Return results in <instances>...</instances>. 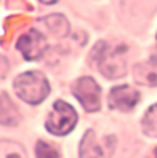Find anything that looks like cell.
Instances as JSON below:
<instances>
[{
	"label": "cell",
	"instance_id": "cell-3",
	"mask_svg": "<svg viewBox=\"0 0 157 158\" xmlns=\"http://www.w3.org/2000/svg\"><path fill=\"white\" fill-rule=\"evenodd\" d=\"M77 124V113L70 105L63 101H57L53 106V111L48 114L46 128L50 133L63 136L72 132Z\"/></svg>",
	"mask_w": 157,
	"mask_h": 158
},
{
	"label": "cell",
	"instance_id": "cell-7",
	"mask_svg": "<svg viewBox=\"0 0 157 158\" xmlns=\"http://www.w3.org/2000/svg\"><path fill=\"white\" fill-rule=\"evenodd\" d=\"M139 99V91L132 85L124 84V85L112 88L108 96V103L110 109H116L120 111H131L138 105Z\"/></svg>",
	"mask_w": 157,
	"mask_h": 158
},
{
	"label": "cell",
	"instance_id": "cell-5",
	"mask_svg": "<svg viewBox=\"0 0 157 158\" xmlns=\"http://www.w3.org/2000/svg\"><path fill=\"white\" fill-rule=\"evenodd\" d=\"M73 94L84 110L98 111L101 109V88L91 77H81L73 85Z\"/></svg>",
	"mask_w": 157,
	"mask_h": 158
},
{
	"label": "cell",
	"instance_id": "cell-10",
	"mask_svg": "<svg viewBox=\"0 0 157 158\" xmlns=\"http://www.w3.org/2000/svg\"><path fill=\"white\" fill-rule=\"evenodd\" d=\"M2 125H17L19 121V113H18L15 105L11 102L7 94H2Z\"/></svg>",
	"mask_w": 157,
	"mask_h": 158
},
{
	"label": "cell",
	"instance_id": "cell-15",
	"mask_svg": "<svg viewBox=\"0 0 157 158\" xmlns=\"http://www.w3.org/2000/svg\"><path fill=\"white\" fill-rule=\"evenodd\" d=\"M146 158H157V147L156 148H153L152 150V153L149 154V156H147Z\"/></svg>",
	"mask_w": 157,
	"mask_h": 158
},
{
	"label": "cell",
	"instance_id": "cell-14",
	"mask_svg": "<svg viewBox=\"0 0 157 158\" xmlns=\"http://www.w3.org/2000/svg\"><path fill=\"white\" fill-rule=\"evenodd\" d=\"M39 2L43 4H54V3H58L59 0H39Z\"/></svg>",
	"mask_w": 157,
	"mask_h": 158
},
{
	"label": "cell",
	"instance_id": "cell-8",
	"mask_svg": "<svg viewBox=\"0 0 157 158\" xmlns=\"http://www.w3.org/2000/svg\"><path fill=\"white\" fill-rule=\"evenodd\" d=\"M134 80L147 87L157 85V50L145 62L134 66Z\"/></svg>",
	"mask_w": 157,
	"mask_h": 158
},
{
	"label": "cell",
	"instance_id": "cell-16",
	"mask_svg": "<svg viewBox=\"0 0 157 158\" xmlns=\"http://www.w3.org/2000/svg\"><path fill=\"white\" fill-rule=\"evenodd\" d=\"M2 60H3V63H4V66H6V63H7V60H6V58H4V56L2 58ZM4 76H6V69H4V73H3V77H4Z\"/></svg>",
	"mask_w": 157,
	"mask_h": 158
},
{
	"label": "cell",
	"instance_id": "cell-2",
	"mask_svg": "<svg viewBox=\"0 0 157 158\" xmlns=\"http://www.w3.org/2000/svg\"><path fill=\"white\" fill-rule=\"evenodd\" d=\"M94 56L102 76L110 80L124 77L127 73V62L121 47H112L105 41L96 44Z\"/></svg>",
	"mask_w": 157,
	"mask_h": 158
},
{
	"label": "cell",
	"instance_id": "cell-6",
	"mask_svg": "<svg viewBox=\"0 0 157 158\" xmlns=\"http://www.w3.org/2000/svg\"><path fill=\"white\" fill-rule=\"evenodd\" d=\"M17 48L26 60H37L47 51V39L37 29H29L17 41Z\"/></svg>",
	"mask_w": 157,
	"mask_h": 158
},
{
	"label": "cell",
	"instance_id": "cell-12",
	"mask_svg": "<svg viewBox=\"0 0 157 158\" xmlns=\"http://www.w3.org/2000/svg\"><path fill=\"white\" fill-rule=\"evenodd\" d=\"M142 127H143V132L147 136L157 138V105H153L145 113L143 120H142Z\"/></svg>",
	"mask_w": 157,
	"mask_h": 158
},
{
	"label": "cell",
	"instance_id": "cell-9",
	"mask_svg": "<svg viewBox=\"0 0 157 158\" xmlns=\"http://www.w3.org/2000/svg\"><path fill=\"white\" fill-rule=\"evenodd\" d=\"M43 23L47 26V29L53 33L55 37L63 39L69 33V22L66 18L61 14H53L48 15L43 19Z\"/></svg>",
	"mask_w": 157,
	"mask_h": 158
},
{
	"label": "cell",
	"instance_id": "cell-13",
	"mask_svg": "<svg viewBox=\"0 0 157 158\" xmlns=\"http://www.w3.org/2000/svg\"><path fill=\"white\" fill-rule=\"evenodd\" d=\"M36 156L37 158H59L58 151L51 144L43 140H39L36 143Z\"/></svg>",
	"mask_w": 157,
	"mask_h": 158
},
{
	"label": "cell",
	"instance_id": "cell-4",
	"mask_svg": "<svg viewBox=\"0 0 157 158\" xmlns=\"http://www.w3.org/2000/svg\"><path fill=\"white\" fill-rule=\"evenodd\" d=\"M116 148L114 136L98 138L92 129H88L81 139L78 158H112Z\"/></svg>",
	"mask_w": 157,
	"mask_h": 158
},
{
	"label": "cell",
	"instance_id": "cell-11",
	"mask_svg": "<svg viewBox=\"0 0 157 158\" xmlns=\"http://www.w3.org/2000/svg\"><path fill=\"white\" fill-rule=\"evenodd\" d=\"M0 158H28L23 147L17 142L3 139L0 142Z\"/></svg>",
	"mask_w": 157,
	"mask_h": 158
},
{
	"label": "cell",
	"instance_id": "cell-1",
	"mask_svg": "<svg viewBox=\"0 0 157 158\" xmlns=\"http://www.w3.org/2000/svg\"><path fill=\"white\" fill-rule=\"evenodd\" d=\"M14 91L23 102L39 105L50 94V84L41 72L31 70L17 76L14 80Z\"/></svg>",
	"mask_w": 157,
	"mask_h": 158
}]
</instances>
